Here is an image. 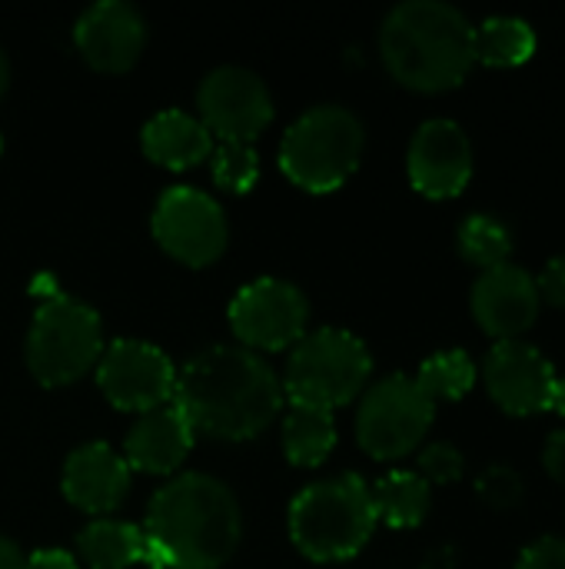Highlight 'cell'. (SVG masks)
I'll use <instances>...</instances> for the list:
<instances>
[{
    "label": "cell",
    "instance_id": "1",
    "mask_svg": "<svg viewBox=\"0 0 565 569\" xmlns=\"http://www.w3.org/2000/svg\"><path fill=\"white\" fill-rule=\"evenodd\" d=\"M176 410L193 433L213 440H253L283 410V383L246 347H206L176 373Z\"/></svg>",
    "mask_w": 565,
    "mask_h": 569
},
{
    "label": "cell",
    "instance_id": "2",
    "mask_svg": "<svg viewBox=\"0 0 565 569\" xmlns=\"http://www.w3.org/2000/svg\"><path fill=\"white\" fill-rule=\"evenodd\" d=\"M243 537V513L226 483L206 473L167 480L143 520V560L150 569L223 567Z\"/></svg>",
    "mask_w": 565,
    "mask_h": 569
},
{
    "label": "cell",
    "instance_id": "3",
    "mask_svg": "<svg viewBox=\"0 0 565 569\" xmlns=\"http://www.w3.org/2000/svg\"><path fill=\"white\" fill-rule=\"evenodd\" d=\"M386 70L410 90L443 93L460 87L476 63V27L443 0H406L380 30Z\"/></svg>",
    "mask_w": 565,
    "mask_h": 569
},
{
    "label": "cell",
    "instance_id": "4",
    "mask_svg": "<svg viewBox=\"0 0 565 569\" xmlns=\"http://www.w3.org/2000/svg\"><path fill=\"white\" fill-rule=\"evenodd\" d=\"M376 527L373 493L356 473L310 483L290 503V537L296 550L316 563L356 557Z\"/></svg>",
    "mask_w": 565,
    "mask_h": 569
},
{
    "label": "cell",
    "instance_id": "5",
    "mask_svg": "<svg viewBox=\"0 0 565 569\" xmlns=\"http://www.w3.org/2000/svg\"><path fill=\"white\" fill-rule=\"evenodd\" d=\"M363 143L366 133L353 110L336 103L310 107L283 133L280 167L296 187L310 193H330L356 173Z\"/></svg>",
    "mask_w": 565,
    "mask_h": 569
},
{
    "label": "cell",
    "instance_id": "6",
    "mask_svg": "<svg viewBox=\"0 0 565 569\" xmlns=\"http://www.w3.org/2000/svg\"><path fill=\"white\" fill-rule=\"evenodd\" d=\"M373 373V357L366 343L340 327H323L303 333L286 360L283 393L290 403H306L320 410H336L366 390Z\"/></svg>",
    "mask_w": 565,
    "mask_h": 569
},
{
    "label": "cell",
    "instance_id": "7",
    "mask_svg": "<svg viewBox=\"0 0 565 569\" xmlns=\"http://www.w3.org/2000/svg\"><path fill=\"white\" fill-rule=\"evenodd\" d=\"M103 353V327L93 307L53 293L47 297L27 333V367L43 387H67L97 367Z\"/></svg>",
    "mask_w": 565,
    "mask_h": 569
},
{
    "label": "cell",
    "instance_id": "8",
    "mask_svg": "<svg viewBox=\"0 0 565 569\" xmlns=\"http://www.w3.org/2000/svg\"><path fill=\"white\" fill-rule=\"evenodd\" d=\"M436 403L406 373L376 380L356 410V440L373 460L410 457L433 427Z\"/></svg>",
    "mask_w": 565,
    "mask_h": 569
},
{
    "label": "cell",
    "instance_id": "9",
    "mask_svg": "<svg viewBox=\"0 0 565 569\" xmlns=\"http://www.w3.org/2000/svg\"><path fill=\"white\" fill-rule=\"evenodd\" d=\"M157 243L186 267L213 263L230 240L223 207L196 187H170L153 207Z\"/></svg>",
    "mask_w": 565,
    "mask_h": 569
},
{
    "label": "cell",
    "instance_id": "10",
    "mask_svg": "<svg viewBox=\"0 0 565 569\" xmlns=\"http://www.w3.org/2000/svg\"><path fill=\"white\" fill-rule=\"evenodd\" d=\"M200 123L220 143H253L273 120L266 83L246 67H216L196 90Z\"/></svg>",
    "mask_w": 565,
    "mask_h": 569
},
{
    "label": "cell",
    "instance_id": "11",
    "mask_svg": "<svg viewBox=\"0 0 565 569\" xmlns=\"http://www.w3.org/2000/svg\"><path fill=\"white\" fill-rule=\"evenodd\" d=\"M310 320L303 290L280 277H260L246 283L230 303V327L246 350L293 347Z\"/></svg>",
    "mask_w": 565,
    "mask_h": 569
},
{
    "label": "cell",
    "instance_id": "12",
    "mask_svg": "<svg viewBox=\"0 0 565 569\" xmlns=\"http://www.w3.org/2000/svg\"><path fill=\"white\" fill-rule=\"evenodd\" d=\"M97 383L117 410L147 413L173 403L176 367L147 340H113L97 360Z\"/></svg>",
    "mask_w": 565,
    "mask_h": 569
},
{
    "label": "cell",
    "instance_id": "13",
    "mask_svg": "<svg viewBox=\"0 0 565 569\" xmlns=\"http://www.w3.org/2000/svg\"><path fill=\"white\" fill-rule=\"evenodd\" d=\"M483 380L490 397L509 417H536L553 410L556 370L536 347L523 340L496 343L483 363Z\"/></svg>",
    "mask_w": 565,
    "mask_h": 569
},
{
    "label": "cell",
    "instance_id": "14",
    "mask_svg": "<svg viewBox=\"0 0 565 569\" xmlns=\"http://www.w3.org/2000/svg\"><path fill=\"white\" fill-rule=\"evenodd\" d=\"M406 170L413 187L430 200H450L460 197L463 187L473 177V147L460 123L453 120H426L413 140Z\"/></svg>",
    "mask_w": 565,
    "mask_h": 569
},
{
    "label": "cell",
    "instance_id": "15",
    "mask_svg": "<svg viewBox=\"0 0 565 569\" xmlns=\"http://www.w3.org/2000/svg\"><path fill=\"white\" fill-rule=\"evenodd\" d=\"M539 303L536 280L516 263L490 267L473 283V317L500 343L523 337L536 323Z\"/></svg>",
    "mask_w": 565,
    "mask_h": 569
},
{
    "label": "cell",
    "instance_id": "16",
    "mask_svg": "<svg viewBox=\"0 0 565 569\" xmlns=\"http://www.w3.org/2000/svg\"><path fill=\"white\" fill-rule=\"evenodd\" d=\"M83 60L103 73H123L137 63L147 43V27L127 0H97L73 27Z\"/></svg>",
    "mask_w": 565,
    "mask_h": 569
},
{
    "label": "cell",
    "instance_id": "17",
    "mask_svg": "<svg viewBox=\"0 0 565 569\" xmlns=\"http://www.w3.org/2000/svg\"><path fill=\"white\" fill-rule=\"evenodd\" d=\"M60 487L83 513H110L130 490V467L107 443H83L67 457Z\"/></svg>",
    "mask_w": 565,
    "mask_h": 569
},
{
    "label": "cell",
    "instance_id": "18",
    "mask_svg": "<svg viewBox=\"0 0 565 569\" xmlns=\"http://www.w3.org/2000/svg\"><path fill=\"white\" fill-rule=\"evenodd\" d=\"M193 427L186 423V417L176 410V403H163L157 410H147L133 430L127 433V443H123V460L127 467H137L140 473H173L190 447H193Z\"/></svg>",
    "mask_w": 565,
    "mask_h": 569
},
{
    "label": "cell",
    "instance_id": "19",
    "mask_svg": "<svg viewBox=\"0 0 565 569\" xmlns=\"http://www.w3.org/2000/svg\"><path fill=\"white\" fill-rule=\"evenodd\" d=\"M140 143L143 153L167 170H190L213 153L210 130L183 110H163L150 117L140 133Z\"/></svg>",
    "mask_w": 565,
    "mask_h": 569
},
{
    "label": "cell",
    "instance_id": "20",
    "mask_svg": "<svg viewBox=\"0 0 565 569\" xmlns=\"http://www.w3.org/2000/svg\"><path fill=\"white\" fill-rule=\"evenodd\" d=\"M336 447V423L330 410L290 403L283 420V450L293 467H320Z\"/></svg>",
    "mask_w": 565,
    "mask_h": 569
},
{
    "label": "cell",
    "instance_id": "21",
    "mask_svg": "<svg viewBox=\"0 0 565 569\" xmlns=\"http://www.w3.org/2000/svg\"><path fill=\"white\" fill-rule=\"evenodd\" d=\"M370 493H373L376 520H383L393 530L420 527L426 520V513H430V503H433L430 483L420 473H410V470L386 473L376 487H370Z\"/></svg>",
    "mask_w": 565,
    "mask_h": 569
},
{
    "label": "cell",
    "instance_id": "22",
    "mask_svg": "<svg viewBox=\"0 0 565 569\" xmlns=\"http://www.w3.org/2000/svg\"><path fill=\"white\" fill-rule=\"evenodd\" d=\"M77 550L90 569H127L143 560V530L123 520H93L77 537Z\"/></svg>",
    "mask_w": 565,
    "mask_h": 569
},
{
    "label": "cell",
    "instance_id": "23",
    "mask_svg": "<svg viewBox=\"0 0 565 569\" xmlns=\"http://www.w3.org/2000/svg\"><path fill=\"white\" fill-rule=\"evenodd\" d=\"M536 53V30L519 17H490L476 27V60L486 67H519Z\"/></svg>",
    "mask_w": 565,
    "mask_h": 569
},
{
    "label": "cell",
    "instance_id": "24",
    "mask_svg": "<svg viewBox=\"0 0 565 569\" xmlns=\"http://www.w3.org/2000/svg\"><path fill=\"white\" fill-rule=\"evenodd\" d=\"M416 387L436 403V400H460L476 383V363L463 350H443L423 360L420 373L413 377Z\"/></svg>",
    "mask_w": 565,
    "mask_h": 569
},
{
    "label": "cell",
    "instance_id": "25",
    "mask_svg": "<svg viewBox=\"0 0 565 569\" xmlns=\"http://www.w3.org/2000/svg\"><path fill=\"white\" fill-rule=\"evenodd\" d=\"M456 247L463 253V260L490 270V267H500V263H509V253H513V233L506 230L503 220L490 217V213H473L460 223V233H456Z\"/></svg>",
    "mask_w": 565,
    "mask_h": 569
},
{
    "label": "cell",
    "instance_id": "26",
    "mask_svg": "<svg viewBox=\"0 0 565 569\" xmlns=\"http://www.w3.org/2000/svg\"><path fill=\"white\" fill-rule=\"evenodd\" d=\"M213 180L216 187L223 190H233V193H246L256 177H260V157L253 150V143H220L213 153Z\"/></svg>",
    "mask_w": 565,
    "mask_h": 569
},
{
    "label": "cell",
    "instance_id": "27",
    "mask_svg": "<svg viewBox=\"0 0 565 569\" xmlns=\"http://www.w3.org/2000/svg\"><path fill=\"white\" fill-rule=\"evenodd\" d=\"M476 493H480L483 503L493 507V510H513V507L523 503L526 487H523V477H519L513 467H490V470L476 480Z\"/></svg>",
    "mask_w": 565,
    "mask_h": 569
},
{
    "label": "cell",
    "instance_id": "28",
    "mask_svg": "<svg viewBox=\"0 0 565 569\" xmlns=\"http://www.w3.org/2000/svg\"><path fill=\"white\" fill-rule=\"evenodd\" d=\"M463 467V453L453 443H430L420 450V477L426 483H456Z\"/></svg>",
    "mask_w": 565,
    "mask_h": 569
},
{
    "label": "cell",
    "instance_id": "29",
    "mask_svg": "<svg viewBox=\"0 0 565 569\" xmlns=\"http://www.w3.org/2000/svg\"><path fill=\"white\" fill-rule=\"evenodd\" d=\"M516 569H565V540L563 537H543L533 547L523 550Z\"/></svg>",
    "mask_w": 565,
    "mask_h": 569
},
{
    "label": "cell",
    "instance_id": "30",
    "mask_svg": "<svg viewBox=\"0 0 565 569\" xmlns=\"http://www.w3.org/2000/svg\"><path fill=\"white\" fill-rule=\"evenodd\" d=\"M536 287H539V300H546L549 307H559V310H563L565 307V253L546 263V270L539 273Z\"/></svg>",
    "mask_w": 565,
    "mask_h": 569
},
{
    "label": "cell",
    "instance_id": "31",
    "mask_svg": "<svg viewBox=\"0 0 565 569\" xmlns=\"http://www.w3.org/2000/svg\"><path fill=\"white\" fill-rule=\"evenodd\" d=\"M543 467H546V473H549L556 483H563L565 487V430H556V433L546 440Z\"/></svg>",
    "mask_w": 565,
    "mask_h": 569
},
{
    "label": "cell",
    "instance_id": "32",
    "mask_svg": "<svg viewBox=\"0 0 565 569\" xmlns=\"http://www.w3.org/2000/svg\"><path fill=\"white\" fill-rule=\"evenodd\" d=\"M27 569H77V560L67 550H37L27 560Z\"/></svg>",
    "mask_w": 565,
    "mask_h": 569
},
{
    "label": "cell",
    "instance_id": "33",
    "mask_svg": "<svg viewBox=\"0 0 565 569\" xmlns=\"http://www.w3.org/2000/svg\"><path fill=\"white\" fill-rule=\"evenodd\" d=\"M0 569H27V557L7 537H0Z\"/></svg>",
    "mask_w": 565,
    "mask_h": 569
},
{
    "label": "cell",
    "instance_id": "34",
    "mask_svg": "<svg viewBox=\"0 0 565 569\" xmlns=\"http://www.w3.org/2000/svg\"><path fill=\"white\" fill-rule=\"evenodd\" d=\"M553 410L565 417V377H556V393H553Z\"/></svg>",
    "mask_w": 565,
    "mask_h": 569
},
{
    "label": "cell",
    "instance_id": "35",
    "mask_svg": "<svg viewBox=\"0 0 565 569\" xmlns=\"http://www.w3.org/2000/svg\"><path fill=\"white\" fill-rule=\"evenodd\" d=\"M7 83H10V63H7V53L0 50V100L7 93Z\"/></svg>",
    "mask_w": 565,
    "mask_h": 569
},
{
    "label": "cell",
    "instance_id": "36",
    "mask_svg": "<svg viewBox=\"0 0 565 569\" xmlns=\"http://www.w3.org/2000/svg\"><path fill=\"white\" fill-rule=\"evenodd\" d=\"M0 150H3V140H0Z\"/></svg>",
    "mask_w": 565,
    "mask_h": 569
}]
</instances>
